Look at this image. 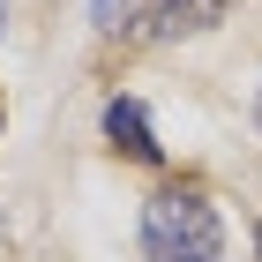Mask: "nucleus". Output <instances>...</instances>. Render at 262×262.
<instances>
[{
  "label": "nucleus",
  "instance_id": "f257e3e1",
  "mask_svg": "<svg viewBox=\"0 0 262 262\" xmlns=\"http://www.w3.org/2000/svg\"><path fill=\"white\" fill-rule=\"evenodd\" d=\"M142 255L150 262H217L225 225L195 187H165V195L142 202Z\"/></svg>",
  "mask_w": 262,
  "mask_h": 262
},
{
  "label": "nucleus",
  "instance_id": "f03ea898",
  "mask_svg": "<svg viewBox=\"0 0 262 262\" xmlns=\"http://www.w3.org/2000/svg\"><path fill=\"white\" fill-rule=\"evenodd\" d=\"M105 135H113V150H120V158L158 165V142H150V120H142L135 98H113V105H105Z\"/></svg>",
  "mask_w": 262,
  "mask_h": 262
},
{
  "label": "nucleus",
  "instance_id": "7ed1b4c3",
  "mask_svg": "<svg viewBox=\"0 0 262 262\" xmlns=\"http://www.w3.org/2000/svg\"><path fill=\"white\" fill-rule=\"evenodd\" d=\"M232 0H158V15H150V38H187V30H210Z\"/></svg>",
  "mask_w": 262,
  "mask_h": 262
},
{
  "label": "nucleus",
  "instance_id": "20e7f679",
  "mask_svg": "<svg viewBox=\"0 0 262 262\" xmlns=\"http://www.w3.org/2000/svg\"><path fill=\"white\" fill-rule=\"evenodd\" d=\"M127 8H135V0H90V15H98V30H120V23H127Z\"/></svg>",
  "mask_w": 262,
  "mask_h": 262
},
{
  "label": "nucleus",
  "instance_id": "39448f33",
  "mask_svg": "<svg viewBox=\"0 0 262 262\" xmlns=\"http://www.w3.org/2000/svg\"><path fill=\"white\" fill-rule=\"evenodd\" d=\"M0 30H8V0H0Z\"/></svg>",
  "mask_w": 262,
  "mask_h": 262
}]
</instances>
